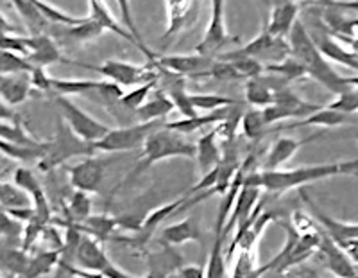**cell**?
<instances>
[{"label": "cell", "instance_id": "6da1fadb", "mask_svg": "<svg viewBox=\"0 0 358 278\" xmlns=\"http://www.w3.org/2000/svg\"><path fill=\"white\" fill-rule=\"evenodd\" d=\"M358 158L344 162H328V164L301 165L292 169H276V171H255L245 174L244 183L262 188L264 193L285 194L294 188H303L305 185L328 178L357 174Z\"/></svg>", "mask_w": 358, "mask_h": 278}, {"label": "cell", "instance_id": "7a4b0ae2", "mask_svg": "<svg viewBox=\"0 0 358 278\" xmlns=\"http://www.w3.org/2000/svg\"><path fill=\"white\" fill-rule=\"evenodd\" d=\"M287 40H289L290 46V56L296 57L297 62L301 63L306 72V78L315 79L319 85H322L326 90H330L335 95L350 90L351 86L346 83V78L338 74L337 70L330 65V62L315 46V41L312 40L308 29L301 20L294 24Z\"/></svg>", "mask_w": 358, "mask_h": 278}, {"label": "cell", "instance_id": "3957f363", "mask_svg": "<svg viewBox=\"0 0 358 278\" xmlns=\"http://www.w3.org/2000/svg\"><path fill=\"white\" fill-rule=\"evenodd\" d=\"M171 158L194 160L196 158V144L188 142V140H185V135L167 130L165 124H163L162 127L155 130L151 135L147 137V140L142 146V155H140L138 165L134 167V171L129 172V176L126 178L124 183L140 176L142 172H145L147 169L152 167L155 164H159V162H165V160ZM124 183L118 185L117 188L122 187Z\"/></svg>", "mask_w": 358, "mask_h": 278}, {"label": "cell", "instance_id": "277c9868", "mask_svg": "<svg viewBox=\"0 0 358 278\" xmlns=\"http://www.w3.org/2000/svg\"><path fill=\"white\" fill-rule=\"evenodd\" d=\"M97 155L95 146L92 142H86L81 137H78L72 131V127L63 119H57L56 133L52 140L47 142V149L41 160L38 162V169L43 172L54 171L56 167H62L70 158L76 156H92Z\"/></svg>", "mask_w": 358, "mask_h": 278}, {"label": "cell", "instance_id": "5b68a950", "mask_svg": "<svg viewBox=\"0 0 358 278\" xmlns=\"http://www.w3.org/2000/svg\"><path fill=\"white\" fill-rule=\"evenodd\" d=\"M81 65L86 67V69L95 70L97 74L118 85L120 88H124V86L133 88V86L143 85L147 81H159V76H162V70L155 63L149 62L145 65H134V63L120 62V60H108V62L97 67L86 65V63H81Z\"/></svg>", "mask_w": 358, "mask_h": 278}, {"label": "cell", "instance_id": "8992f818", "mask_svg": "<svg viewBox=\"0 0 358 278\" xmlns=\"http://www.w3.org/2000/svg\"><path fill=\"white\" fill-rule=\"evenodd\" d=\"M163 120H152V123H138L133 126L117 127L110 130L101 140L94 144L97 153H127L133 149L142 148L147 137L152 131L163 126Z\"/></svg>", "mask_w": 358, "mask_h": 278}, {"label": "cell", "instance_id": "52a82bcc", "mask_svg": "<svg viewBox=\"0 0 358 278\" xmlns=\"http://www.w3.org/2000/svg\"><path fill=\"white\" fill-rule=\"evenodd\" d=\"M228 54L229 56L252 57V60H258L262 65H271V63H278L290 56V46L287 38H274L273 34H268L264 25V29L251 41L238 49L229 50Z\"/></svg>", "mask_w": 358, "mask_h": 278}, {"label": "cell", "instance_id": "ba28073f", "mask_svg": "<svg viewBox=\"0 0 358 278\" xmlns=\"http://www.w3.org/2000/svg\"><path fill=\"white\" fill-rule=\"evenodd\" d=\"M56 102L59 110H62L65 123L72 127L76 135L81 137L86 142L95 144L110 131L106 124L86 113L83 108H79L76 102H72L65 95H56Z\"/></svg>", "mask_w": 358, "mask_h": 278}, {"label": "cell", "instance_id": "9c48e42d", "mask_svg": "<svg viewBox=\"0 0 358 278\" xmlns=\"http://www.w3.org/2000/svg\"><path fill=\"white\" fill-rule=\"evenodd\" d=\"M235 41L226 27V0H212V18L204 31L203 40L197 43L196 53L208 57H217L219 50Z\"/></svg>", "mask_w": 358, "mask_h": 278}, {"label": "cell", "instance_id": "30bf717a", "mask_svg": "<svg viewBox=\"0 0 358 278\" xmlns=\"http://www.w3.org/2000/svg\"><path fill=\"white\" fill-rule=\"evenodd\" d=\"M66 171H69V180L73 190L95 194L99 193L106 176V160L95 155L85 156L78 164L70 165Z\"/></svg>", "mask_w": 358, "mask_h": 278}, {"label": "cell", "instance_id": "8fae6325", "mask_svg": "<svg viewBox=\"0 0 358 278\" xmlns=\"http://www.w3.org/2000/svg\"><path fill=\"white\" fill-rule=\"evenodd\" d=\"M215 57H208L203 54H171V56H156L155 63L159 70L179 78L201 79L208 69H212Z\"/></svg>", "mask_w": 358, "mask_h": 278}, {"label": "cell", "instance_id": "7c38bea8", "mask_svg": "<svg viewBox=\"0 0 358 278\" xmlns=\"http://www.w3.org/2000/svg\"><path fill=\"white\" fill-rule=\"evenodd\" d=\"M321 257L322 264L331 274L337 278H355L358 273V266L353 262L344 248L334 241L328 233L322 230L321 242H319L317 253Z\"/></svg>", "mask_w": 358, "mask_h": 278}, {"label": "cell", "instance_id": "4fadbf2b", "mask_svg": "<svg viewBox=\"0 0 358 278\" xmlns=\"http://www.w3.org/2000/svg\"><path fill=\"white\" fill-rule=\"evenodd\" d=\"M25 60L33 67H38V69H47L52 63L81 65L79 62L66 60L50 34H31V36H27V54H25Z\"/></svg>", "mask_w": 358, "mask_h": 278}, {"label": "cell", "instance_id": "5bb4252c", "mask_svg": "<svg viewBox=\"0 0 358 278\" xmlns=\"http://www.w3.org/2000/svg\"><path fill=\"white\" fill-rule=\"evenodd\" d=\"M167 8V31L163 33L162 40L171 41L176 34L183 29L196 24L199 15V0H165Z\"/></svg>", "mask_w": 358, "mask_h": 278}, {"label": "cell", "instance_id": "9a60e30c", "mask_svg": "<svg viewBox=\"0 0 358 278\" xmlns=\"http://www.w3.org/2000/svg\"><path fill=\"white\" fill-rule=\"evenodd\" d=\"M145 264L147 274L143 278H171L183 266V257L176 246L159 242L158 250L145 251Z\"/></svg>", "mask_w": 358, "mask_h": 278}, {"label": "cell", "instance_id": "2e32d148", "mask_svg": "<svg viewBox=\"0 0 358 278\" xmlns=\"http://www.w3.org/2000/svg\"><path fill=\"white\" fill-rule=\"evenodd\" d=\"M73 262H76L81 270L95 271V273L102 274L115 266L113 260L108 257L102 242H99L97 239L94 237H90L86 233H83L81 242H79L78 251H76V257H73Z\"/></svg>", "mask_w": 358, "mask_h": 278}, {"label": "cell", "instance_id": "e0dca14e", "mask_svg": "<svg viewBox=\"0 0 358 278\" xmlns=\"http://www.w3.org/2000/svg\"><path fill=\"white\" fill-rule=\"evenodd\" d=\"M321 137L322 133H315V135H310L306 137V139L280 137V139L274 140L273 146L268 148L260 171H276V169H281V165H285L287 162H289V160L303 148V146L313 142V140L321 139Z\"/></svg>", "mask_w": 358, "mask_h": 278}, {"label": "cell", "instance_id": "ac0fdd59", "mask_svg": "<svg viewBox=\"0 0 358 278\" xmlns=\"http://www.w3.org/2000/svg\"><path fill=\"white\" fill-rule=\"evenodd\" d=\"M13 181L29 194V197L33 200V207L36 210V217L41 221L49 223L50 221V204L47 200L43 187L38 181L36 174L27 167H18L13 172Z\"/></svg>", "mask_w": 358, "mask_h": 278}, {"label": "cell", "instance_id": "d6986e66", "mask_svg": "<svg viewBox=\"0 0 358 278\" xmlns=\"http://www.w3.org/2000/svg\"><path fill=\"white\" fill-rule=\"evenodd\" d=\"M201 239H203V232L196 217H185L181 221L163 226L158 235L159 242L176 246V248L187 242H201Z\"/></svg>", "mask_w": 358, "mask_h": 278}, {"label": "cell", "instance_id": "ffe728a7", "mask_svg": "<svg viewBox=\"0 0 358 278\" xmlns=\"http://www.w3.org/2000/svg\"><path fill=\"white\" fill-rule=\"evenodd\" d=\"M299 11H301V6L297 4L296 0L271 6V15H268L265 29L274 38H287L292 31L294 24L299 20Z\"/></svg>", "mask_w": 358, "mask_h": 278}, {"label": "cell", "instance_id": "44dd1931", "mask_svg": "<svg viewBox=\"0 0 358 278\" xmlns=\"http://www.w3.org/2000/svg\"><path fill=\"white\" fill-rule=\"evenodd\" d=\"M196 160L201 176L219 167L222 162V146H220L215 126L196 142Z\"/></svg>", "mask_w": 358, "mask_h": 278}, {"label": "cell", "instance_id": "7402d4cb", "mask_svg": "<svg viewBox=\"0 0 358 278\" xmlns=\"http://www.w3.org/2000/svg\"><path fill=\"white\" fill-rule=\"evenodd\" d=\"M33 83L31 74H0V99L8 102L9 106H17L29 99L33 94Z\"/></svg>", "mask_w": 358, "mask_h": 278}, {"label": "cell", "instance_id": "603a6c76", "mask_svg": "<svg viewBox=\"0 0 358 278\" xmlns=\"http://www.w3.org/2000/svg\"><path fill=\"white\" fill-rule=\"evenodd\" d=\"M174 110L176 106L172 99L159 86H156L149 99L134 113L140 119V123H152V120H163Z\"/></svg>", "mask_w": 358, "mask_h": 278}, {"label": "cell", "instance_id": "cb8c5ba5", "mask_svg": "<svg viewBox=\"0 0 358 278\" xmlns=\"http://www.w3.org/2000/svg\"><path fill=\"white\" fill-rule=\"evenodd\" d=\"M78 228L81 230L83 233H86V235H90V237L97 239L99 242H102V244H104L106 241H111V237H113V232L117 228H120V226H118L117 217H113V216H110L108 212H104V214H92L88 219H85L83 223H79Z\"/></svg>", "mask_w": 358, "mask_h": 278}, {"label": "cell", "instance_id": "d4e9b609", "mask_svg": "<svg viewBox=\"0 0 358 278\" xmlns=\"http://www.w3.org/2000/svg\"><path fill=\"white\" fill-rule=\"evenodd\" d=\"M102 85L101 81H95V79H59L49 76V81H47V92H50L52 95H88L92 92H97Z\"/></svg>", "mask_w": 358, "mask_h": 278}, {"label": "cell", "instance_id": "484cf974", "mask_svg": "<svg viewBox=\"0 0 358 278\" xmlns=\"http://www.w3.org/2000/svg\"><path fill=\"white\" fill-rule=\"evenodd\" d=\"M348 115L341 113V111H335L328 106H322L321 110L313 111L312 115L305 117V119L294 120V123L285 124V126L273 127L268 131H280V130H292V127H303V126H324V127H337L346 123Z\"/></svg>", "mask_w": 358, "mask_h": 278}, {"label": "cell", "instance_id": "4316f807", "mask_svg": "<svg viewBox=\"0 0 358 278\" xmlns=\"http://www.w3.org/2000/svg\"><path fill=\"white\" fill-rule=\"evenodd\" d=\"M257 250H242L238 251L235 260V266L231 270L229 278H262L265 273L271 271L268 262L265 266H258V255Z\"/></svg>", "mask_w": 358, "mask_h": 278}, {"label": "cell", "instance_id": "83f0119b", "mask_svg": "<svg viewBox=\"0 0 358 278\" xmlns=\"http://www.w3.org/2000/svg\"><path fill=\"white\" fill-rule=\"evenodd\" d=\"M0 139L13 144H20V146H31V148H40L45 144V140L38 139L31 131H27L22 119L0 120Z\"/></svg>", "mask_w": 358, "mask_h": 278}, {"label": "cell", "instance_id": "f1b7e54d", "mask_svg": "<svg viewBox=\"0 0 358 278\" xmlns=\"http://www.w3.org/2000/svg\"><path fill=\"white\" fill-rule=\"evenodd\" d=\"M88 6H90V13H88L90 18H94L95 22H99V24L106 29V31H111V33H115V34H118V36H122V38H126V40H129L131 43H133V46L138 49V43H136V40H134V38L127 33L126 27H122V25L115 20V17L111 15V11L108 9V6L104 4L102 0L88 2Z\"/></svg>", "mask_w": 358, "mask_h": 278}, {"label": "cell", "instance_id": "f546056e", "mask_svg": "<svg viewBox=\"0 0 358 278\" xmlns=\"http://www.w3.org/2000/svg\"><path fill=\"white\" fill-rule=\"evenodd\" d=\"M59 260H62V251H41L36 257L29 258L24 273L18 274V277L15 278H41L45 277V274H49L50 271H52V267L59 264Z\"/></svg>", "mask_w": 358, "mask_h": 278}, {"label": "cell", "instance_id": "4dcf8cb0", "mask_svg": "<svg viewBox=\"0 0 358 278\" xmlns=\"http://www.w3.org/2000/svg\"><path fill=\"white\" fill-rule=\"evenodd\" d=\"M244 97L249 106L265 108L271 106L274 102V90L265 83V79L260 74L258 78H252L245 81Z\"/></svg>", "mask_w": 358, "mask_h": 278}, {"label": "cell", "instance_id": "1f68e13d", "mask_svg": "<svg viewBox=\"0 0 358 278\" xmlns=\"http://www.w3.org/2000/svg\"><path fill=\"white\" fill-rule=\"evenodd\" d=\"M224 226L215 225V239H213V246L210 250V258H208L206 266V278H226L228 270H226V253H224Z\"/></svg>", "mask_w": 358, "mask_h": 278}, {"label": "cell", "instance_id": "d6a6232c", "mask_svg": "<svg viewBox=\"0 0 358 278\" xmlns=\"http://www.w3.org/2000/svg\"><path fill=\"white\" fill-rule=\"evenodd\" d=\"M45 149H47V142L40 148H31V146H20V144L0 139V153L15 162H22V164H38L41 156L45 155Z\"/></svg>", "mask_w": 358, "mask_h": 278}, {"label": "cell", "instance_id": "836d02e7", "mask_svg": "<svg viewBox=\"0 0 358 278\" xmlns=\"http://www.w3.org/2000/svg\"><path fill=\"white\" fill-rule=\"evenodd\" d=\"M0 207L4 210L29 209L33 207V200L15 181L0 180Z\"/></svg>", "mask_w": 358, "mask_h": 278}, {"label": "cell", "instance_id": "e575fe53", "mask_svg": "<svg viewBox=\"0 0 358 278\" xmlns=\"http://www.w3.org/2000/svg\"><path fill=\"white\" fill-rule=\"evenodd\" d=\"M264 72H271V74L278 76V78H281L283 81L289 83V85L290 83L306 78V72L305 69H303V65L292 56H287L285 60H281V62L278 63L264 65Z\"/></svg>", "mask_w": 358, "mask_h": 278}, {"label": "cell", "instance_id": "d590c367", "mask_svg": "<svg viewBox=\"0 0 358 278\" xmlns=\"http://www.w3.org/2000/svg\"><path fill=\"white\" fill-rule=\"evenodd\" d=\"M117 4H118V9H120V17H122V25L127 29V33L136 40V43H138V50L142 54H145L147 62L152 63L156 60V54L145 46V41L142 40V34H140L138 27H136V24H134L133 11H131V0H117Z\"/></svg>", "mask_w": 358, "mask_h": 278}, {"label": "cell", "instance_id": "8d00e7d4", "mask_svg": "<svg viewBox=\"0 0 358 278\" xmlns=\"http://www.w3.org/2000/svg\"><path fill=\"white\" fill-rule=\"evenodd\" d=\"M66 214H69V221L66 225H79L85 219L92 216V197L88 193L83 190H73L69 204H66Z\"/></svg>", "mask_w": 358, "mask_h": 278}, {"label": "cell", "instance_id": "74e56055", "mask_svg": "<svg viewBox=\"0 0 358 278\" xmlns=\"http://www.w3.org/2000/svg\"><path fill=\"white\" fill-rule=\"evenodd\" d=\"M241 126L249 140H262L268 133V126L265 124L260 108H251L249 111H244L241 117Z\"/></svg>", "mask_w": 358, "mask_h": 278}, {"label": "cell", "instance_id": "f35d334b", "mask_svg": "<svg viewBox=\"0 0 358 278\" xmlns=\"http://www.w3.org/2000/svg\"><path fill=\"white\" fill-rule=\"evenodd\" d=\"M156 86H158V81H147L143 85L133 86L129 92L122 94V97L118 99V104L129 111H136L149 99Z\"/></svg>", "mask_w": 358, "mask_h": 278}, {"label": "cell", "instance_id": "ab89813d", "mask_svg": "<svg viewBox=\"0 0 358 278\" xmlns=\"http://www.w3.org/2000/svg\"><path fill=\"white\" fill-rule=\"evenodd\" d=\"M33 70L34 67L20 54L0 50V74H22V72L31 74Z\"/></svg>", "mask_w": 358, "mask_h": 278}, {"label": "cell", "instance_id": "60d3db41", "mask_svg": "<svg viewBox=\"0 0 358 278\" xmlns=\"http://www.w3.org/2000/svg\"><path fill=\"white\" fill-rule=\"evenodd\" d=\"M190 101L196 110L203 111H215L224 106H231V104H236V102H238L236 99L217 94H190Z\"/></svg>", "mask_w": 358, "mask_h": 278}, {"label": "cell", "instance_id": "b9f144b4", "mask_svg": "<svg viewBox=\"0 0 358 278\" xmlns=\"http://www.w3.org/2000/svg\"><path fill=\"white\" fill-rule=\"evenodd\" d=\"M328 108L335 111H341V113H355L358 111V90L351 86L350 90L342 92V94L337 95L334 102L328 104Z\"/></svg>", "mask_w": 358, "mask_h": 278}, {"label": "cell", "instance_id": "7bdbcfd3", "mask_svg": "<svg viewBox=\"0 0 358 278\" xmlns=\"http://www.w3.org/2000/svg\"><path fill=\"white\" fill-rule=\"evenodd\" d=\"M179 278H206V267L197 266V264H188L181 266L178 271Z\"/></svg>", "mask_w": 358, "mask_h": 278}, {"label": "cell", "instance_id": "ee69618b", "mask_svg": "<svg viewBox=\"0 0 358 278\" xmlns=\"http://www.w3.org/2000/svg\"><path fill=\"white\" fill-rule=\"evenodd\" d=\"M20 119V115L9 106L8 102H4L0 99V120H17Z\"/></svg>", "mask_w": 358, "mask_h": 278}, {"label": "cell", "instance_id": "f6af8a7d", "mask_svg": "<svg viewBox=\"0 0 358 278\" xmlns=\"http://www.w3.org/2000/svg\"><path fill=\"white\" fill-rule=\"evenodd\" d=\"M297 4L301 6V8H315V6H319V8H321L322 6V2H324V0H296Z\"/></svg>", "mask_w": 358, "mask_h": 278}, {"label": "cell", "instance_id": "bcb514c9", "mask_svg": "<svg viewBox=\"0 0 358 278\" xmlns=\"http://www.w3.org/2000/svg\"><path fill=\"white\" fill-rule=\"evenodd\" d=\"M346 83L358 90V76H350V78H346Z\"/></svg>", "mask_w": 358, "mask_h": 278}, {"label": "cell", "instance_id": "7dc6e473", "mask_svg": "<svg viewBox=\"0 0 358 278\" xmlns=\"http://www.w3.org/2000/svg\"><path fill=\"white\" fill-rule=\"evenodd\" d=\"M88 2H95V0H88Z\"/></svg>", "mask_w": 358, "mask_h": 278}, {"label": "cell", "instance_id": "c3c4849f", "mask_svg": "<svg viewBox=\"0 0 358 278\" xmlns=\"http://www.w3.org/2000/svg\"><path fill=\"white\" fill-rule=\"evenodd\" d=\"M264 2H267V0H264ZM267 4H268V2H267Z\"/></svg>", "mask_w": 358, "mask_h": 278}]
</instances>
